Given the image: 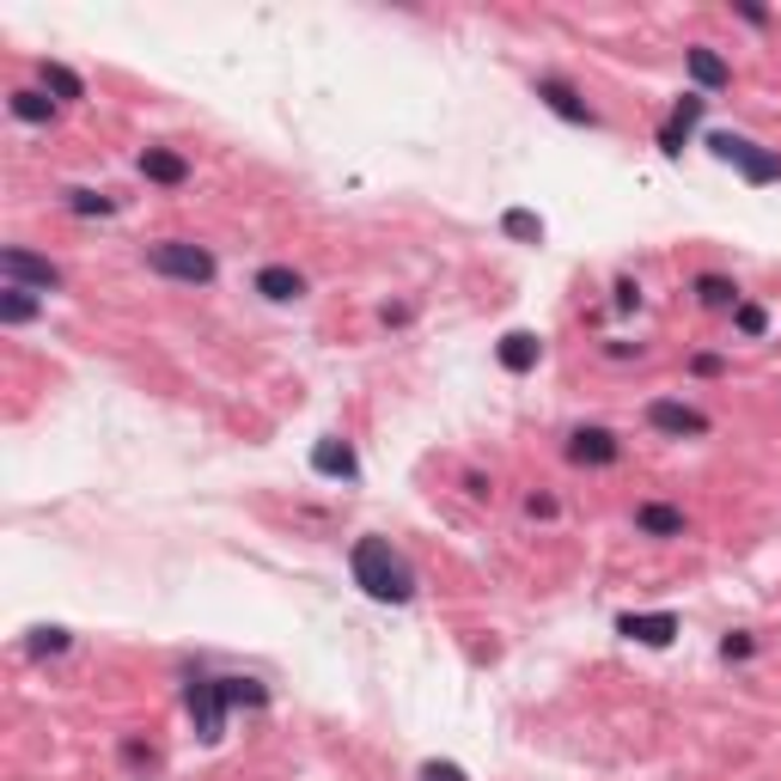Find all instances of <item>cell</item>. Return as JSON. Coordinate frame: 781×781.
I'll list each match as a JSON object with an SVG mask.
<instances>
[{"label": "cell", "instance_id": "obj_1", "mask_svg": "<svg viewBox=\"0 0 781 781\" xmlns=\"http://www.w3.org/2000/svg\"><path fill=\"white\" fill-rule=\"evenodd\" d=\"M349 574H354V586H361L373 605H410L415 598V568L403 562L385 537H354Z\"/></svg>", "mask_w": 781, "mask_h": 781}, {"label": "cell", "instance_id": "obj_2", "mask_svg": "<svg viewBox=\"0 0 781 781\" xmlns=\"http://www.w3.org/2000/svg\"><path fill=\"white\" fill-rule=\"evenodd\" d=\"M147 269L166 281H184V288H208V281L220 276L215 251L190 245V239H159V245H147Z\"/></svg>", "mask_w": 781, "mask_h": 781}, {"label": "cell", "instance_id": "obj_3", "mask_svg": "<svg viewBox=\"0 0 781 781\" xmlns=\"http://www.w3.org/2000/svg\"><path fill=\"white\" fill-rule=\"evenodd\" d=\"M184 708H190V720H196V739L202 745H220L227 739V690H220V678H208V672H190L184 678Z\"/></svg>", "mask_w": 781, "mask_h": 781}, {"label": "cell", "instance_id": "obj_4", "mask_svg": "<svg viewBox=\"0 0 781 781\" xmlns=\"http://www.w3.org/2000/svg\"><path fill=\"white\" fill-rule=\"evenodd\" d=\"M0 276H7V288H32V293H56L62 288V269H56L49 257H37V251H25V245L0 251Z\"/></svg>", "mask_w": 781, "mask_h": 781}, {"label": "cell", "instance_id": "obj_5", "mask_svg": "<svg viewBox=\"0 0 781 781\" xmlns=\"http://www.w3.org/2000/svg\"><path fill=\"white\" fill-rule=\"evenodd\" d=\"M647 428L666 434V440H703V434H715V422H708L703 410L678 403V398H654L647 403Z\"/></svg>", "mask_w": 781, "mask_h": 781}, {"label": "cell", "instance_id": "obj_6", "mask_svg": "<svg viewBox=\"0 0 781 781\" xmlns=\"http://www.w3.org/2000/svg\"><path fill=\"white\" fill-rule=\"evenodd\" d=\"M537 105L550 110V117H562V123H574V129H598V110L586 105L568 80H556V74H544L537 80Z\"/></svg>", "mask_w": 781, "mask_h": 781}, {"label": "cell", "instance_id": "obj_7", "mask_svg": "<svg viewBox=\"0 0 781 781\" xmlns=\"http://www.w3.org/2000/svg\"><path fill=\"white\" fill-rule=\"evenodd\" d=\"M623 459V440L611 428H574L568 434V464H581V471H605V464Z\"/></svg>", "mask_w": 781, "mask_h": 781}, {"label": "cell", "instance_id": "obj_8", "mask_svg": "<svg viewBox=\"0 0 781 781\" xmlns=\"http://www.w3.org/2000/svg\"><path fill=\"white\" fill-rule=\"evenodd\" d=\"M617 635H623V642H642V647H672L678 617L672 611H629V617H617Z\"/></svg>", "mask_w": 781, "mask_h": 781}, {"label": "cell", "instance_id": "obj_9", "mask_svg": "<svg viewBox=\"0 0 781 781\" xmlns=\"http://www.w3.org/2000/svg\"><path fill=\"white\" fill-rule=\"evenodd\" d=\"M684 532H690L684 507H672V501H642V507H635V537L672 544V537H684Z\"/></svg>", "mask_w": 781, "mask_h": 781}, {"label": "cell", "instance_id": "obj_10", "mask_svg": "<svg viewBox=\"0 0 781 781\" xmlns=\"http://www.w3.org/2000/svg\"><path fill=\"white\" fill-rule=\"evenodd\" d=\"M135 171L147 178V184H159V190H184L190 184V159L178 154V147H147V154L135 159Z\"/></svg>", "mask_w": 781, "mask_h": 781}, {"label": "cell", "instance_id": "obj_11", "mask_svg": "<svg viewBox=\"0 0 781 781\" xmlns=\"http://www.w3.org/2000/svg\"><path fill=\"white\" fill-rule=\"evenodd\" d=\"M251 288H257L263 300H269V306H293V300L306 293V276H300L293 263H263V269H257V281H251Z\"/></svg>", "mask_w": 781, "mask_h": 781}, {"label": "cell", "instance_id": "obj_12", "mask_svg": "<svg viewBox=\"0 0 781 781\" xmlns=\"http://www.w3.org/2000/svg\"><path fill=\"white\" fill-rule=\"evenodd\" d=\"M684 68H690V80H696L703 93H727V86H733V68L720 62L708 44H690V49H684Z\"/></svg>", "mask_w": 781, "mask_h": 781}, {"label": "cell", "instance_id": "obj_13", "mask_svg": "<svg viewBox=\"0 0 781 781\" xmlns=\"http://www.w3.org/2000/svg\"><path fill=\"white\" fill-rule=\"evenodd\" d=\"M495 361H501L507 373H532L537 361H544V337H532V330H507V337L495 342Z\"/></svg>", "mask_w": 781, "mask_h": 781}, {"label": "cell", "instance_id": "obj_14", "mask_svg": "<svg viewBox=\"0 0 781 781\" xmlns=\"http://www.w3.org/2000/svg\"><path fill=\"white\" fill-rule=\"evenodd\" d=\"M312 471H318V476H342V483H354V476H361V459H354V446H349V440H337V434H330V440L312 446Z\"/></svg>", "mask_w": 781, "mask_h": 781}, {"label": "cell", "instance_id": "obj_15", "mask_svg": "<svg viewBox=\"0 0 781 781\" xmlns=\"http://www.w3.org/2000/svg\"><path fill=\"white\" fill-rule=\"evenodd\" d=\"M7 110H13L19 123H56V98L44 93V86H19V93H7Z\"/></svg>", "mask_w": 781, "mask_h": 781}, {"label": "cell", "instance_id": "obj_16", "mask_svg": "<svg viewBox=\"0 0 781 781\" xmlns=\"http://www.w3.org/2000/svg\"><path fill=\"white\" fill-rule=\"evenodd\" d=\"M696 300H703L708 312H733V306H739V281L708 269V276H696Z\"/></svg>", "mask_w": 781, "mask_h": 781}, {"label": "cell", "instance_id": "obj_17", "mask_svg": "<svg viewBox=\"0 0 781 781\" xmlns=\"http://www.w3.org/2000/svg\"><path fill=\"white\" fill-rule=\"evenodd\" d=\"M708 154H715L720 166H739V171H745V159L757 154V141H751V135H733V129H715V135H708Z\"/></svg>", "mask_w": 781, "mask_h": 781}, {"label": "cell", "instance_id": "obj_18", "mask_svg": "<svg viewBox=\"0 0 781 781\" xmlns=\"http://www.w3.org/2000/svg\"><path fill=\"white\" fill-rule=\"evenodd\" d=\"M37 312H44V300H37L32 288H7V293H0V324H13V330H19V324H32Z\"/></svg>", "mask_w": 781, "mask_h": 781}, {"label": "cell", "instance_id": "obj_19", "mask_svg": "<svg viewBox=\"0 0 781 781\" xmlns=\"http://www.w3.org/2000/svg\"><path fill=\"white\" fill-rule=\"evenodd\" d=\"M44 93H56V105H74V98H86V80L62 62H44Z\"/></svg>", "mask_w": 781, "mask_h": 781}, {"label": "cell", "instance_id": "obj_20", "mask_svg": "<svg viewBox=\"0 0 781 781\" xmlns=\"http://www.w3.org/2000/svg\"><path fill=\"white\" fill-rule=\"evenodd\" d=\"M733 330L745 342H764L769 337V312L757 306V300H739V306H733Z\"/></svg>", "mask_w": 781, "mask_h": 781}, {"label": "cell", "instance_id": "obj_21", "mask_svg": "<svg viewBox=\"0 0 781 781\" xmlns=\"http://www.w3.org/2000/svg\"><path fill=\"white\" fill-rule=\"evenodd\" d=\"M501 232H507V239H520V245H537V239H544V220H537L532 208H507Z\"/></svg>", "mask_w": 781, "mask_h": 781}, {"label": "cell", "instance_id": "obj_22", "mask_svg": "<svg viewBox=\"0 0 781 781\" xmlns=\"http://www.w3.org/2000/svg\"><path fill=\"white\" fill-rule=\"evenodd\" d=\"M220 690H227L232 708H263V703H269V690H263L257 678H220Z\"/></svg>", "mask_w": 781, "mask_h": 781}, {"label": "cell", "instance_id": "obj_23", "mask_svg": "<svg viewBox=\"0 0 781 781\" xmlns=\"http://www.w3.org/2000/svg\"><path fill=\"white\" fill-rule=\"evenodd\" d=\"M68 215H80V220H105V215H117V202L110 196H98V190H68Z\"/></svg>", "mask_w": 781, "mask_h": 781}, {"label": "cell", "instance_id": "obj_24", "mask_svg": "<svg viewBox=\"0 0 781 781\" xmlns=\"http://www.w3.org/2000/svg\"><path fill=\"white\" fill-rule=\"evenodd\" d=\"M745 184H781V154L757 147V154L745 159Z\"/></svg>", "mask_w": 781, "mask_h": 781}, {"label": "cell", "instance_id": "obj_25", "mask_svg": "<svg viewBox=\"0 0 781 781\" xmlns=\"http://www.w3.org/2000/svg\"><path fill=\"white\" fill-rule=\"evenodd\" d=\"M25 647H32L37 659H44V654H68L74 635H68V629H32V642H25Z\"/></svg>", "mask_w": 781, "mask_h": 781}, {"label": "cell", "instance_id": "obj_26", "mask_svg": "<svg viewBox=\"0 0 781 781\" xmlns=\"http://www.w3.org/2000/svg\"><path fill=\"white\" fill-rule=\"evenodd\" d=\"M703 105H708V98L684 93V98H678V105H672V123H678V129H696V123H703Z\"/></svg>", "mask_w": 781, "mask_h": 781}, {"label": "cell", "instance_id": "obj_27", "mask_svg": "<svg viewBox=\"0 0 781 781\" xmlns=\"http://www.w3.org/2000/svg\"><path fill=\"white\" fill-rule=\"evenodd\" d=\"M123 764L129 769H159V751L141 745V739H123Z\"/></svg>", "mask_w": 781, "mask_h": 781}, {"label": "cell", "instance_id": "obj_28", "mask_svg": "<svg viewBox=\"0 0 781 781\" xmlns=\"http://www.w3.org/2000/svg\"><path fill=\"white\" fill-rule=\"evenodd\" d=\"M690 373H696V379H720V373H727V354H690Z\"/></svg>", "mask_w": 781, "mask_h": 781}, {"label": "cell", "instance_id": "obj_29", "mask_svg": "<svg viewBox=\"0 0 781 781\" xmlns=\"http://www.w3.org/2000/svg\"><path fill=\"white\" fill-rule=\"evenodd\" d=\"M415 781H471V776H464L459 764H440V757H434V764L415 769Z\"/></svg>", "mask_w": 781, "mask_h": 781}, {"label": "cell", "instance_id": "obj_30", "mask_svg": "<svg viewBox=\"0 0 781 781\" xmlns=\"http://www.w3.org/2000/svg\"><path fill=\"white\" fill-rule=\"evenodd\" d=\"M751 654H757V642H751L745 629H733V635L720 642V659H751Z\"/></svg>", "mask_w": 781, "mask_h": 781}, {"label": "cell", "instance_id": "obj_31", "mask_svg": "<svg viewBox=\"0 0 781 781\" xmlns=\"http://www.w3.org/2000/svg\"><path fill=\"white\" fill-rule=\"evenodd\" d=\"M611 306H617V312H635V306H642V288H635V281L623 276V281L611 288Z\"/></svg>", "mask_w": 781, "mask_h": 781}, {"label": "cell", "instance_id": "obj_32", "mask_svg": "<svg viewBox=\"0 0 781 781\" xmlns=\"http://www.w3.org/2000/svg\"><path fill=\"white\" fill-rule=\"evenodd\" d=\"M684 135H690V129L666 123V129H659V154H666V159H678V154H684Z\"/></svg>", "mask_w": 781, "mask_h": 781}, {"label": "cell", "instance_id": "obj_33", "mask_svg": "<svg viewBox=\"0 0 781 781\" xmlns=\"http://www.w3.org/2000/svg\"><path fill=\"white\" fill-rule=\"evenodd\" d=\"M525 513L532 520H556V495H525Z\"/></svg>", "mask_w": 781, "mask_h": 781}, {"label": "cell", "instance_id": "obj_34", "mask_svg": "<svg viewBox=\"0 0 781 781\" xmlns=\"http://www.w3.org/2000/svg\"><path fill=\"white\" fill-rule=\"evenodd\" d=\"M464 495H471V501H489V495H495V483H489L483 471H471V476H464Z\"/></svg>", "mask_w": 781, "mask_h": 781}, {"label": "cell", "instance_id": "obj_35", "mask_svg": "<svg viewBox=\"0 0 781 781\" xmlns=\"http://www.w3.org/2000/svg\"><path fill=\"white\" fill-rule=\"evenodd\" d=\"M733 13L745 19V25H757V32H764V25H769V13H764V7H733Z\"/></svg>", "mask_w": 781, "mask_h": 781}]
</instances>
